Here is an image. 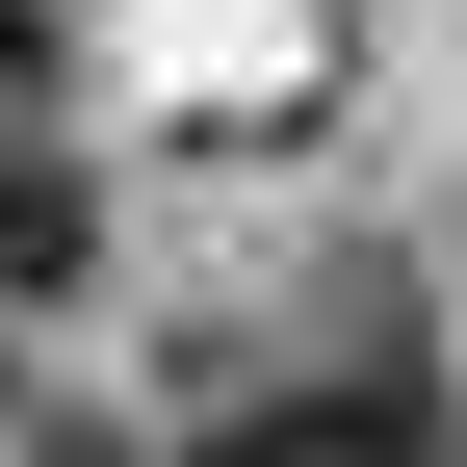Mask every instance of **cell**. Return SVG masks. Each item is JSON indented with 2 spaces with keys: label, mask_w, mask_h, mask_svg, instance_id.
Masks as SVG:
<instances>
[{
  "label": "cell",
  "mask_w": 467,
  "mask_h": 467,
  "mask_svg": "<svg viewBox=\"0 0 467 467\" xmlns=\"http://www.w3.org/2000/svg\"><path fill=\"white\" fill-rule=\"evenodd\" d=\"M208 467H441V364H416V312H364L337 364H260L208 416Z\"/></svg>",
  "instance_id": "6da1fadb"
},
{
  "label": "cell",
  "mask_w": 467,
  "mask_h": 467,
  "mask_svg": "<svg viewBox=\"0 0 467 467\" xmlns=\"http://www.w3.org/2000/svg\"><path fill=\"white\" fill-rule=\"evenodd\" d=\"M78 260H104V182L78 156H0V312H78Z\"/></svg>",
  "instance_id": "7a4b0ae2"
},
{
  "label": "cell",
  "mask_w": 467,
  "mask_h": 467,
  "mask_svg": "<svg viewBox=\"0 0 467 467\" xmlns=\"http://www.w3.org/2000/svg\"><path fill=\"white\" fill-rule=\"evenodd\" d=\"M26 467H156V441H104V416H26Z\"/></svg>",
  "instance_id": "3957f363"
}]
</instances>
